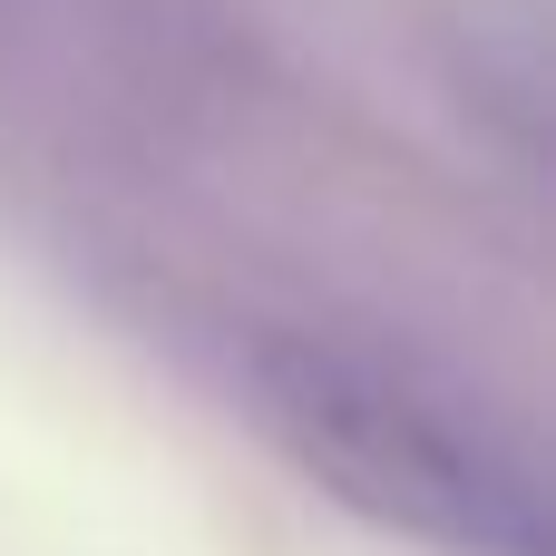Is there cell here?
Returning <instances> with one entry per match:
<instances>
[{"label": "cell", "instance_id": "cell-1", "mask_svg": "<svg viewBox=\"0 0 556 556\" xmlns=\"http://www.w3.org/2000/svg\"><path fill=\"white\" fill-rule=\"evenodd\" d=\"M254 410L274 440L352 498L371 528H401L450 556H547V508L538 479L430 381L391 371L381 352L313 342V332H264L244 352Z\"/></svg>", "mask_w": 556, "mask_h": 556}]
</instances>
